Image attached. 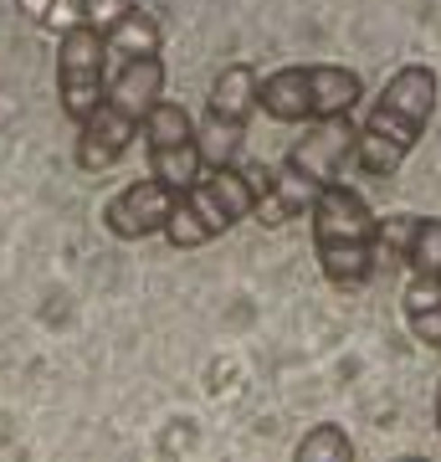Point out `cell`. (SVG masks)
Wrapping results in <instances>:
<instances>
[{
  "label": "cell",
  "mask_w": 441,
  "mask_h": 462,
  "mask_svg": "<svg viewBox=\"0 0 441 462\" xmlns=\"http://www.w3.org/2000/svg\"><path fill=\"white\" fill-rule=\"evenodd\" d=\"M436 67L426 62H406L395 72L385 93L375 98L370 118L360 124V139H354V165L370 180H390L395 170L410 160V149L421 144V134L431 129V114H436Z\"/></svg>",
  "instance_id": "6da1fadb"
},
{
  "label": "cell",
  "mask_w": 441,
  "mask_h": 462,
  "mask_svg": "<svg viewBox=\"0 0 441 462\" xmlns=\"http://www.w3.org/2000/svg\"><path fill=\"white\" fill-rule=\"evenodd\" d=\"M354 139H360V129L349 124V114L313 118L303 139L288 149V160L278 170H267V185H262V200L252 216L267 221V226H282V221L303 216L318 200V190L339 180L344 165L354 160Z\"/></svg>",
  "instance_id": "7a4b0ae2"
},
{
  "label": "cell",
  "mask_w": 441,
  "mask_h": 462,
  "mask_svg": "<svg viewBox=\"0 0 441 462\" xmlns=\"http://www.w3.org/2000/svg\"><path fill=\"white\" fill-rule=\"evenodd\" d=\"M164 98V57L149 51V57H129L118 62V72L108 78L98 108L78 124V165L87 175L108 170L133 144V134L144 129L149 108Z\"/></svg>",
  "instance_id": "3957f363"
},
{
  "label": "cell",
  "mask_w": 441,
  "mask_h": 462,
  "mask_svg": "<svg viewBox=\"0 0 441 462\" xmlns=\"http://www.w3.org/2000/svg\"><path fill=\"white\" fill-rule=\"evenodd\" d=\"M308 216H313V252H318L324 278L334 288H364L375 278L380 247H385V226L370 211V200L354 185L334 180L318 190Z\"/></svg>",
  "instance_id": "277c9868"
},
{
  "label": "cell",
  "mask_w": 441,
  "mask_h": 462,
  "mask_svg": "<svg viewBox=\"0 0 441 462\" xmlns=\"http://www.w3.org/2000/svg\"><path fill=\"white\" fill-rule=\"evenodd\" d=\"M262 185H267V170L252 165V170H236V165H216V170H200L196 185H185L175 211L164 221V236L170 247H206L216 236H226L236 221L257 211L262 200Z\"/></svg>",
  "instance_id": "5b68a950"
},
{
  "label": "cell",
  "mask_w": 441,
  "mask_h": 462,
  "mask_svg": "<svg viewBox=\"0 0 441 462\" xmlns=\"http://www.w3.org/2000/svg\"><path fill=\"white\" fill-rule=\"evenodd\" d=\"M364 98V78L339 62L278 67L257 83V108L278 124H313V118L349 114Z\"/></svg>",
  "instance_id": "8992f818"
},
{
  "label": "cell",
  "mask_w": 441,
  "mask_h": 462,
  "mask_svg": "<svg viewBox=\"0 0 441 462\" xmlns=\"http://www.w3.org/2000/svg\"><path fill=\"white\" fill-rule=\"evenodd\" d=\"M257 72L246 62H231L216 72L211 93H206V114L196 124V139H200V160L206 170L216 165H236V154L246 144V124L257 114Z\"/></svg>",
  "instance_id": "52a82bcc"
},
{
  "label": "cell",
  "mask_w": 441,
  "mask_h": 462,
  "mask_svg": "<svg viewBox=\"0 0 441 462\" xmlns=\"http://www.w3.org/2000/svg\"><path fill=\"white\" fill-rule=\"evenodd\" d=\"M108 57L114 51H108L103 32H93L87 21H72L57 42V93H62V114L72 124H82L98 108L103 88H108Z\"/></svg>",
  "instance_id": "ba28073f"
},
{
  "label": "cell",
  "mask_w": 441,
  "mask_h": 462,
  "mask_svg": "<svg viewBox=\"0 0 441 462\" xmlns=\"http://www.w3.org/2000/svg\"><path fill=\"white\" fill-rule=\"evenodd\" d=\"M144 154H149V175H160L164 185H175V190H185V185L200 180V170H206V160H200V139H196V124H190V114H185L180 103L160 98L154 108H149L144 118Z\"/></svg>",
  "instance_id": "9c48e42d"
},
{
  "label": "cell",
  "mask_w": 441,
  "mask_h": 462,
  "mask_svg": "<svg viewBox=\"0 0 441 462\" xmlns=\"http://www.w3.org/2000/svg\"><path fill=\"white\" fill-rule=\"evenodd\" d=\"M175 200H180L175 185H164L160 175H144V180L124 185V190L103 206V226L114 231L118 242H144V236L164 231V221H170V211H175Z\"/></svg>",
  "instance_id": "30bf717a"
},
{
  "label": "cell",
  "mask_w": 441,
  "mask_h": 462,
  "mask_svg": "<svg viewBox=\"0 0 441 462\" xmlns=\"http://www.w3.org/2000/svg\"><path fill=\"white\" fill-rule=\"evenodd\" d=\"M385 242H390L416 273L441 282V221L436 216H395V221H385Z\"/></svg>",
  "instance_id": "8fae6325"
},
{
  "label": "cell",
  "mask_w": 441,
  "mask_h": 462,
  "mask_svg": "<svg viewBox=\"0 0 441 462\" xmlns=\"http://www.w3.org/2000/svg\"><path fill=\"white\" fill-rule=\"evenodd\" d=\"M406 324L426 349H441V282L416 273L406 288Z\"/></svg>",
  "instance_id": "7c38bea8"
},
{
  "label": "cell",
  "mask_w": 441,
  "mask_h": 462,
  "mask_svg": "<svg viewBox=\"0 0 441 462\" xmlns=\"http://www.w3.org/2000/svg\"><path fill=\"white\" fill-rule=\"evenodd\" d=\"M103 42H108V51H114L118 62H129V57H149V51H160V26H154V16H149L144 5H133L129 16L118 21Z\"/></svg>",
  "instance_id": "4fadbf2b"
},
{
  "label": "cell",
  "mask_w": 441,
  "mask_h": 462,
  "mask_svg": "<svg viewBox=\"0 0 441 462\" xmlns=\"http://www.w3.org/2000/svg\"><path fill=\"white\" fill-rule=\"evenodd\" d=\"M354 457V442L344 437V427L334 421H318V427L298 442V462H349Z\"/></svg>",
  "instance_id": "5bb4252c"
},
{
  "label": "cell",
  "mask_w": 441,
  "mask_h": 462,
  "mask_svg": "<svg viewBox=\"0 0 441 462\" xmlns=\"http://www.w3.org/2000/svg\"><path fill=\"white\" fill-rule=\"evenodd\" d=\"M133 5H139V0H82V16L78 21H87V26H93V32H114L118 21L129 16Z\"/></svg>",
  "instance_id": "9a60e30c"
},
{
  "label": "cell",
  "mask_w": 441,
  "mask_h": 462,
  "mask_svg": "<svg viewBox=\"0 0 441 462\" xmlns=\"http://www.w3.org/2000/svg\"><path fill=\"white\" fill-rule=\"evenodd\" d=\"M436 431H441V391H436Z\"/></svg>",
  "instance_id": "2e32d148"
}]
</instances>
